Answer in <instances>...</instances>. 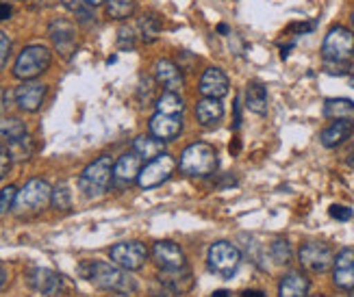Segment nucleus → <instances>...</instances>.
I'll use <instances>...</instances> for the list:
<instances>
[{
    "label": "nucleus",
    "instance_id": "f257e3e1",
    "mask_svg": "<svg viewBox=\"0 0 354 297\" xmlns=\"http://www.w3.org/2000/svg\"><path fill=\"white\" fill-rule=\"evenodd\" d=\"M81 276L89 280L91 285L106 291H120V293H131L135 291V280L129 278L127 269L118 267V265H109L102 260H87L79 267Z\"/></svg>",
    "mask_w": 354,
    "mask_h": 297
},
{
    "label": "nucleus",
    "instance_id": "f03ea898",
    "mask_svg": "<svg viewBox=\"0 0 354 297\" xmlns=\"http://www.w3.org/2000/svg\"><path fill=\"white\" fill-rule=\"evenodd\" d=\"M113 178V161L111 156H98L94 163H89L83 174L79 178V189L83 191L85 198H98L106 189H109V182Z\"/></svg>",
    "mask_w": 354,
    "mask_h": 297
},
{
    "label": "nucleus",
    "instance_id": "7ed1b4c3",
    "mask_svg": "<svg viewBox=\"0 0 354 297\" xmlns=\"http://www.w3.org/2000/svg\"><path fill=\"white\" fill-rule=\"evenodd\" d=\"M53 64V55L46 46L33 44L26 46V48L18 55L13 66V76L20 78V81H35L39 74H44Z\"/></svg>",
    "mask_w": 354,
    "mask_h": 297
},
{
    "label": "nucleus",
    "instance_id": "20e7f679",
    "mask_svg": "<svg viewBox=\"0 0 354 297\" xmlns=\"http://www.w3.org/2000/svg\"><path fill=\"white\" fill-rule=\"evenodd\" d=\"M180 169L189 176H211L218 169V154L209 144H192L180 154Z\"/></svg>",
    "mask_w": 354,
    "mask_h": 297
},
{
    "label": "nucleus",
    "instance_id": "39448f33",
    "mask_svg": "<svg viewBox=\"0 0 354 297\" xmlns=\"http://www.w3.org/2000/svg\"><path fill=\"white\" fill-rule=\"evenodd\" d=\"M53 198V189L50 184L41 180V178H33L28 180L22 189L18 191V198H15V213L26 215V213H39L41 209H46V204Z\"/></svg>",
    "mask_w": 354,
    "mask_h": 297
},
{
    "label": "nucleus",
    "instance_id": "423d86ee",
    "mask_svg": "<svg viewBox=\"0 0 354 297\" xmlns=\"http://www.w3.org/2000/svg\"><path fill=\"white\" fill-rule=\"evenodd\" d=\"M209 269L220 276L224 280L233 278L239 271V265H241V252L228 241H218L209 247Z\"/></svg>",
    "mask_w": 354,
    "mask_h": 297
},
{
    "label": "nucleus",
    "instance_id": "0eeeda50",
    "mask_svg": "<svg viewBox=\"0 0 354 297\" xmlns=\"http://www.w3.org/2000/svg\"><path fill=\"white\" fill-rule=\"evenodd\" d=\"M354 55V33L346 26H333L322 41L324 61H348Z\"/></svg>",
    "mask_w": 354,
    "mask_h": 297
},
{
    "label": "nucleus",
    "instance_id": "6e6552de",
    "mask_svg": "<svg viewBox=\"0 0 354 297\" xmlns=\"http://www.w3.org/2000/svg\"><path fill=\"white\" fill-rule=\"evenodd\" d=\"M174 169H176L174 159L167 152H163V154L157 156V159L148 161L142 167L140 176H137V184H140L142 189H155V186L163 184L167 178L174 174Z\"/></svg>",
    "mask_w": 354,
    "mask_h": 297
},
{
    "label": "nucleus",
    "instance_id": "1a4fd4ad",
    "mask_svg": "<svg viewBox=\"0 0 354 297\" xmlns=\"http://www.w3.org/2000/svg\"><path fill=\"white\" fill-rule=\"evenodd\" d=\"M48 35L53 39L55 50L70 59L76 48H79V30H76V24L68 18H55L48 26Z\"/></svg>",
    "mask_w": 354,
    "mask_h": 297
},
{
    "label": "nucleus",
    "instance_id": "9d476101",
    "mask_svg": "<svg viewBox=\"0 0 354 297\" xmlns=\"http://www.w3.org/2000/svg\"><path fill=\"white\" fill-rule=\"evenodd\" d=\"M298 258L302 262V267H306L309 271H326L333 267L335 262V256H333V249L330 245L322 243V241H306L300 252H298Z\"/></svg>",
    "mask_w": 354,
    "mask_h": 297
},
{
    "label": "nucleus",
    "instance_id": "9b49d317",
    "mask_svg": "<svg viewBox=\"0 0 354 297\" xmlns=\"http://www.w3.org/2000/svg\"><path fill=\"white\" fill-rule=\"evenodd\" d=\"M109 256L118 267L127 269V271H137L144 267V262L148 258V249L140 241H127V243L113 245Z\"/></svg>",
    "mask_w": 354,
    "mask_h": 297
},
{
    "label": "nucleus",
    "instance_id": "f8f14e48",
    "mask_svg": "<svg viewBox=\"0 0 354 297\" xmlns=\"http://www.w3.org/2000/svg\"><path fill=\"white\" fill-rule=\"evenodd\" d=\"M46 93H48V87L39 81H24L18 89L13 91V98L18 108L26 113H35L39 111V106L44 104Z\"/></svg>",
    "mask_w": 354,
    "mask_h": 297
},
{
    "label": "nucleus",
    "instance_id": "ddd939ff",
    "mask_svg": "<svg viewBox=\"0 0 354 297\" xmlns=\"http://www.w3.org/2000/svg\"><path fill=\"white\" fill-rule=\"evenodd\" d=\"M28 285L44 297H61V293H64V278L55 274L53 269H44V267L30 269Z\"/></svg>",
    "mask_w": 354,
    "mask_h": 297
},
{
    "label": "nucleus",
    "instance_id": "4468645a",
    "mask_svg": "<svg viewBox=\"0 0 354 297\" xmlns=\"http://www.w3.org/2000/svg\"><path fill=\"white\" fill-rule=\"evenodd\" d=\"M333 280L339 289H354V249L346 247L335 256L333 262Z\"/></svg>",
    "mask_w": 354,
    "mask_h": 297
},
{
    "label": "nucleus",
    "instance_id": "2eb2a0df",
    "mask_svg": "<svg viewBox=\"0 0 354 297\" xmlns=\"http://www.w3.org/2000/svg\"><path fill=\"white\" fill-rule=\"evenodd\" d=\"M150 135L161 139V142H172L183 131L180 115H167V113H155L148 122Z\"/></svg>",
    "mask_w": 354,
    "mask_h": 297
},
{
    "label": "nucleus",
    "instance_id": "dca6fc26",
    "mask_svg": "<svg viewBox=\"0 0 354 297\" xmlns=\"http://www.w3.org/2000/svg\"><path fill=\"white\" fill-rule=\"evenodd\" d=\"M152 258H155V262L165 271L185 267V252L172 241L155 243V247H152Z\"/></svg>",
    "mask_w": 354,
    "mask_h": 297
},
{
    "label": "nucleus",
    "instance_id": "f3484780",
    "mask_svg": "<svg viewBox=\"0 0 354 297\" xmlns=\"http://www.w3.org/2000/svg\"><path fill=\"white\" fill-rule=\"evenodd\" d=\"M198 89H200V93H203L205 98H218V100H222L228 93V89H230L228 76L220 68H209L203 74V78H200Z\"/></svg>",
    "mask_w": 354,
    "mask_h": 297
},
{
    "label": "nucleus",
    "instance_id": "a211bd4d",
    "mask_svg": "<svg viewBox=\"0 0 354 297\" xmlns=\"http://www.w3.org/2000/svg\"><path fill=\"white\" fill-rule=\"evenodd\" d=\"M155 76L157 81L165 87V91H180L185 87V76L180 68L170 59H159L155 64Z\"/></svg>",
    "mask_w": 354,
    "mask_h": 297
},
{
    "label": "nucleus",
    "instance_id": "6ab92c4d",
    "mask_svg": "<svg viewBox=\"0 0 354 297\" xmlns=\"http://www.w3.org/2000/svg\"><path fill=\"white\" fill-rule=\"evenodd\" d=\"M159 282L163 285V289L172 291L174 295H183L194 287V276L187 269V265H185V267H180V269H170V271L161 269Z\"/></svg>",
    "mask_w": 354,
    "mask_h": 297
},
{
    "label": "nucleus",
    "instance_id": "aec40b11",
    "mask_svg": "<svg viewBox=\"0 0 354 297\" xmlns=\"http://www.w3.org/2000/svg\"><path fill=\"white\" fill-rule=\"evenodd\" d=\"M142 171V156L135 152H127L122 154L120 159L113 163V178L120 182H133L137 180Z\"/></svg>",
    "mask_w": 354,
    "mask_h": 297
},
{
    "label": "nucleus",
    "instance_id": "412c9836",
    "mask_svg": "<svg viewBox=\"0 0 354 297\" xmlns=\"http://www.w3.org/2000/svg\"><path fill=\"white\" fill-rule=\"evenodd\" d=\"M224 117V104L218 98H203L196 104V119L203 126H215Z\"/></svg>",
    "mask_w": 354,
    "mask_h": 297
},
{
    "label": "nucleus",
    "instance_id": "4be33fe9",
    "mask_svg": "<svg viewBox=\"0 0 354 297\" xmlns=\"http://www.w3.org/2000/svg\"><path fill=\"white\" fill-rule=\"evenodd\" d=\"M352 131H354V124L350 122H333L330 126L322 131L319 142L324 148H337V146H342L346 139H350Z\"/></svg>",
    "mask_w": 354,
    "mask_h": 297
},
{
    "label": "nucleus",
    "instance_id": "5701e85b",
    "mask_svg": "<svg viewBox=\"0 0 354 297\" xmlns=\"http://www.w3.org/2000/svg\"><path fill=\"white\" fill-rule=\"evenodd\" d=\"M324 117L333 122L354 124V102L348 98H328L324 102Z\"/></svg>",
    "mask_w": 354,
    "mask_h": 297
},
{
    "label": "nucleus",
    "instance_id": "b1692460",
    "mask_svg": "<svg viewBox=\"0 0 354 297\" xmlns=\"http://www.w3.org/2000/svg\"><path fill=\"white\" fill-rule=\"evenodd\" d=\"M309 293V280L300 271H289L279 285V297H306Z\"/></svg>",
    "mask_w": 354,
    "mask_h": 297
},
{
    "label": "nucleus",
    "instance_id": "393cba45",
    "mask_svg": "<svg viewBox=\"0 0 354 297\" xmlns=\"http://www.w3.org/2000/svg\"><path fill=\"white\" fill-rule=\"evenodd\" d=\"M245 106L257 115L268 113V89L261 83H250L245 89Z\"/></svg>",
    "mask_w": 354,
    "mask_h": 297
},
{
    "label": "nucleus",
    "instance_id": "a878e982",
    "mask_svg": "<svg viewBox=\"0 0 354 297\" xmlns=\"http://www.w3.org/2000/svg\"><path fill=\"white\" fill-rule=\"evenodd\" d=\"M133 152L140 154L146 161H152L165 152V142H161L157 137H137L133 142Z\"/></svg>",
    "mask_w": 354,
    "mask_h": 297
},
{
    "label": "nucleus",
    "instance_id": "bb28decb",
    "mask_svg": "<svg viewBox=\"0 0 354 297\" xmlns=\"http://www.w3.org/2000/svg\"><path fill=\"white\" fill-rule=\"evenodd\" d=\"M5 146H7V150H9V154H11V159H13V161H26V159H30V156H33V152H35L33 139H30L28 133L22 135V137H18V139H13V142H9V144H5Z\"/></svg>",
    "mask_w": 354,
    "mask_h": 297
},
{
    "label": "nucleus",
    "instance_id": "cd10ccee",
    "mask_svg": "<svg viewBox=\"0 0 354 297\" xmlns=\"http://www.w3.org/2000/svg\"><path fill=\"white\" fill-rule=\"evenodd\" d=\"M185 104L176 91H165L163 96L157 100V113H167V115H183Z\"/></svg>",
    "mask_w": 354,
    "mask_h": 297
},
{
    "label": "nucleus",
    "instance_id": "c85d7f7f",
    "mask_svg": "<svg viewBox=\"0 0 354 297\" xmlns=\"http://www.w3.org/2000/svg\"><path fill=\"white\" fill-rule=\"evenodd\" d=\"M135 9V0H106V15L113 20H127Z\"/></svg>",
    "mask_w": 354,
    "mask_h": 297
},
{
    "label": "nucleus",
    "instance_id": "c756f323",
    "mask_svg": "<svg viewBox=\"0 0 354 297\" xmlns=\"http://www.w3.org/2000/svg\"><path fill=\"white\" fill-rule=\"evenodd\" d=\"M161 33V20L155 13H146L140 20V35L144 41H155L157 35Z\"/></svg>",
    "mask_w": 354,
    "mask_h": 297
},
{
    "label": "nucleus",
    "instance_id": "7c9ffc66",
    "mask_svg": "<svg viewBox=\"0 0 354 297\" xmlns=\"http://www.w3.org/2000/svg\"><path fill=\"white\" fill-rule=\"evenodd\" d=\"M26 126H24V122L18 119V117H9L5 119L3 124H0V137L5 139V144L13 142V139H18L22 135H26Z\"/></svg>",
    "mask_w": 354,
    "mask_h": 297
},
{
    "label": "nucleus",
    "instance_id": "2f4dec72",
    "mask_svg": "<svg viewBox=\"0 0 354 297\" xmlns=\"http://www.w3.org/2000/svg\"><path fill=\"white\" fill-rule=\"evenodd\" d=\"M270 256L274 258L276 265H287L291 260V245L285 239H276L270 245Z\"/></svg>",
    "mask_w": 354,
    "mask_h": 297
},
{
    "label": "nucleus",
    "instance_id": "473e14b6",
    "mask_svg": "<svg viewBox=\"0 0 354 297\" xmlns=\"http://www.w3.org/2000/svg\"><path fill=\"white\" fill-rule=\"evenodd\" d=\"M50 204L57 209V211H68L72 207V195H70V189L66 184H59L53 189V198H50Z\"/></svg>",
    "mask_w": 354,
    "mask_h": 297
},
{
    "label": "nucleus",
    "instance_id": "72a5a7b5",
    "mask_svg": "<svg viewBox=\"0 0 354 297\" xmlns=\"http://www.w3.org/2000/svg\"><path fill=\"white\" fill-rule=\"evenodd\" d=\"M15 198H18V189L11 184V186H5L3 191H0V215H5L13 209L15 204Z\"/></svg>",
    "mask_w": 354,
    "mask_h": 297
},
{
    "label": "nucleus",
    "instance_id": "f704fd0d",
    "mask_svg": "<svg viewBox=\"0 0 354 297\" xmlns=\"http://www.w3.org/2000/svg\"><path fill=\"white\" fill-rule=\"evenodd\" d=\"M324 72L326 74H333V76H348L352 74V66L348 61H324Z\"/></svg>",
    "mask_w": 354,
    "mask_h": 297
},
{
    "label": "nucleus",
    "instance_id": "c9c22d12",
    "mask_svg": "<svg viewBox=\"0 0 354 297\" xmlns=\"http://www.w3.org/2000/svg\"><path fill=\"white\" fill-rule=\"evenodd\" d=\"M135 30L131 28V26H122L120 28V37H118V44H120V48H133L135 46Z\"/></svg>",
    "mask_w": 354,
    "mask_h": 297
},
{
    "label": "nucleus",
    "instance_id": "e433bc0d",
    "mask_svg": "<svg viewBox=\"0 0 354 297\" xmlns=\"http://www.w3.org/2000/svg\"><path fill=\"white\" fill-rule=\"evenodd\" d=\"M9 52H11V39H9L7 33H3V30H0V70L7 66Z\"/></svg>",
    "mask_w": 354,
    "mask_h": 297
},
{
    "label": "nucleus",
    "instance_id": "4c0bfd02",
    "mask_svg": "<svg viewBox=\"0 0 354 297\" xmlns=\"http://www.w3.org/2000/svg\"><path fill=\"white\" fill-rule=\"evenodd\" d=\"M11 154L7 150V146L0 142V178H5L9 174V169H11Z\"/></svg>",
    "mask_w": 354,
    "mask_h": 297
},
{
    "label": "nucleus",
    "instance_id": "58836bf2",
    "mask_svg": "<svg viewBox=\"0 0 354 297\" xmlns=\"http://www.w3.org/2000/svg\"><path fill=\"white\" fill-rule=\"evenodd\" d=\"M328 213H330L333 220H337V222H348V220H352V209L342 207V204H333L328 209Z\"/></svg>",
    "mask_w": 354,
    "mask_h": 297
},
{
    "label": "nucleus",
    "instance_id": "ea45409f",
    "mask_svg": "<svg viewBox=\"0 0 354 297\" xmlns=\"http://www.w3.org/2000/svg\"><path fill=\"white\" fill-rule=\"evenodd\" d=\"M233 113H235V128H239L241 126V100H239V96L233 102Z\"/></svg>",
    "mask_w": 354,
    "mask_h": 297
},
{
    "label": "nucleus",
    "instance_id": "a19ab883",
    "mask_svg": "<svg viewBox=\"0 0 354 297\" xmlns=\"http://www.w3.org/2000/svg\"><path fill=\"white\" fill-rule=\"evenodd\" d=\"M11 18V7L7 5V3H3V0H0V22L3 20H9Z\"/></svg>",
    "mask_w": 354,
    "mask_h": 297
},
{
    "label": "nucleus",
    "instance_id": "79ce46f5",
    "mask_svg": "<svg viewBox=\"0 0 354 297\" xmlns=\"http://www.w3.org/2000/svg\"><path fill=\"white\" fill-rule=\"evenodd\" d=\"M315 28V24H294L291 26V30H294V33H309V30H313Z\"/></svg>",
    "mask_w": 354,
    "mask_h": 297
},
{
    "label": "nucleus",
    "instance_id": "37998d69",
    "mask_svg": "<svg viewBox=\"0 0 354 297\" xmlns=\"http://www.w3.org/2000/svg\"><path fill=\"white\" fill-rule=\"evenodd\" d=\"M7 98H9V93H5V89L0 87V117H3L5 113V106H7Z\"/></svg>",
    "mask_w": 354,
    "mask_h": 297
},
{
    "label": "nucleus",
    "instance_id": "c03bdc74",
    "mask_svg": "<svg viewBox=\"0 0 354 297\" xmlns=\"http://www.w3.org/2000/svg\"><path fill=\"white\" fill-rule=\"evenodd\" d=\"M243 297H266L263 291H243Z\"/></svg>",
    "mask_w": 354,
    "mask_h": 297
},
{
    "label": "nucleus",
    "instance_id": "a18cd8bd",
    "mask_svg": "<svg viewBox=\"0 0 354 297\" xmlns=\"http://www.w3.org/2000/svg\"><path fill=\"white\" fill-rule=\"evenodd\" d=\"M83 3H85L87 7H98V5L106 3V0H83Z\"/></svg>",
    "mask_w": 354,
    "mask_h": 297
},
{
    "label": "nucleus",
    "instance_id": "49530a36",
    "mask_svg": "<svg viewBox=\"0 0 354 297\" xmlns=\"http://www.w3.org/2000/svg\"><path fill=\"white\" fill-rule=\"evenodd\" d=\"M5 280H7V271H5V267L0 265V287L5 285Z\"/></svg>",
    "mask_w": 354,
    "mask_h": 297
},
{
    "label": "nucleus",
    "instance_id": "de8ad7c7",
    "mask_svg": "<svg viewBox=\"0 0 354 297\" xmlns=\"http://www.w3.org/2000/svg\"><path fill=\"white\" fill-rule=\"evenodd\" d=\"M218 33H224L226 35L228 33V26L226 24H218Z\"/></svg>",
    "mask_w": 354,
    "mask_h": 297
},
{
    "label": "nucleus",
    "instance_id": "09e8293b",
    "mask_svg": "<svg viewBox=\"0 0 354 297\" xmlns=\"http://www.w3.org/2000/svg\"><path fill=\"white\" fill-rule=\"evenodd\" d=\"M348 165H350V167L354 169V152H352V154L348 156Z\"/></svg>",
    "mask_w": 354,
    "mask_h": 297
},
{
    "label": "nucleus",
    "instance_id": "8fccbe9b",
    "mask_svg": "<svg viewBox=\"0 0 354 297\" xmlns=\"http://www.w3.org/2000/svg\"><path fill=\"white\" fill-rule=\"evenodd\" d=\"M213 297H228L226 291H218V293H213Z\"/></svg>",
    "mask_w": 354,
    "mask_h": 297
},
{
    "label": "nucleus",
    "instance_id": "3c124183",
    "mask_svg": "<svg viewBox=\"0 0 354 297\" xmlns=\"http://www.w3.org/2000/svg\"><path fill=\"white\" fill-rule=\"evenodd\" d=\"M350 85H352V87H354V72H352V74H350Z\"/></svg>",
    "mask_w": 354,
    "mask_h": 297
},
{
    "label": "nucleus",
    "instance_id": "603ef678",
    "mask_svg": "<svg viewBox=\"0 0 354 297\" xmlns=\"http://www.w3.org/2000/svg\"><path fill=\"white\" fill-rule=\"evenodd\" d=\"M352 26H354V11H352Z\"/></svg>",
    "mask_w": 354,
    "mask_h": 297
},
{
    "label": "nucleus",
    "instance_id": "864d4df0",
    "mask_svg": "<svg viewBox=\"0 0 354 297\" xmlns=\"http://www.w3.org/2000/svg\"><path fill=\"white\" fill-rule=\"evenodd\" d=\"M350 297H354V293H352V295H350Z\"/></svg>",
    "mask_w": 354,
    "mask_h": 297
},
{
    "label": "nucleus",
    "instance_id": "5fc2aeb1",
    "mask_svg": "<svg viewBox=\"0 0 354 297\" xmlns=\"http://www.w3.org/2000/svg\"><path fill=\"white\" fill-rule=\"evenodd\" d=\"M313 297H319V295H313Z\"/></svg>",
    "mask_w": 354,
    "mask_h": 297
}]
</instances>
